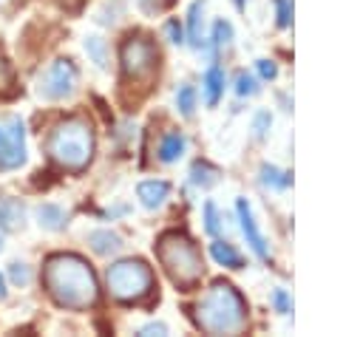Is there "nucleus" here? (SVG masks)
I'll use <instances>...</instances> for the list:
<instances>
[{
	"label": "nucleus",
	"mask_w": 363,
	"mask_h": 337,
	"mask_svg": "<svg viewBox=\"0 0 363 337\" xmlns=\"http://www.w3.org/2000/svg\"><path fill=\"white\" fill-rule=\"evenodd\" d=\"M156 255H159V263L164 266L167 278L184 292L193 289L204 275V261H201L199 246L182 232L162 235L156 244Z\"/></svg>",
	"instance_id": "4"
},
{
	"label": "nucleus",
	"mask_w": 363,
	"mask_h": 337,
	"mask_svg": "<svg viewBox=\"0 0 363 337\" xmlns=\"http://www.w3.org/2000/svg\"><path fill=\"white\" fill-rule=\"evenodd\" d=\"M201 91H204V102H207L210 108L221 99V93H224V71H221L218 65H210V68H207V74H204V79H201Z\"/></svg>",
	"instance_id": "15"
},
{
	"label": "nucleus",
	"mask_w": 363,
	"mask_h": 337,
	"mask_svg": "<svg viewBox=\"0 0 363 337\" xmlns=\"http://www.w3.org/2000/svg\"><path fill=\"white\" fill-rule=\"evenodd\" d=\"M0 252H3V238H0Z\"/></svg>",
	"instance_id": "35"
},
{
	"label": "nucleus",
	"mask_w": 363,
	"mask_h": 337,
	"mask_svg": "<svg viewBox=\"0 0 363 337\" xmlns=\"http://www.w3.org/2000/svg\"><path fill=\"white\" fill-rule=\"evenodd\" d=\"M230 40H233V25L227 20H216V25H213V42L216 45H230Z\"/></svg>",
	"instance_id": "23"
},
{
	"label": "nucleus",
	"mask_w": 363,
	"mask_h": 337,
	"mask_svg": "<svg viewBox=\"0 0 363 337\" xmlns=\"http://www.w3.org/2000/svg\"><path fill=\"white\" fill-rule=\"evenodd\" d=\"M235 91H238L241 96H252V93H258V82H255V76H250L247 71H241V74L235 76Z\"/></svg>",
	"instance_id": "24"
},
{
	"label": "nucleus",
	"mask_w": 363,
	"mask_h": 337,
	"mask_svg": "<svg viewBox=\"0 0 363 337\" xmlns=\"http://www.w3.org/2000/svg\"><path fill=\"white\" fill-rule=\"evenodd\" d=\"M119 59H122V71L128 79L133 82H145L156 74V65H159V51L156 45L142 37V34H130L125 42H122V51H119Z\"/></svg>",
	"instance_id": "6"
},
{
	"label": "nucleus",
	"mask_w": 363,
	"mask_h": 337,
	"mask_svg": "<svg viewBox=\"0 0 363 337\" xmlns=\"http://www.w3.org/2000/svg\"><path fill=\"white\" fill-rule=\"evenodd\" d=\"M272 306H275L281 314H289V312H292V297H289L284 289H275V292H272Z\"/></svg>",
	"instance_id": "26"
},
{
	"label": "nucleus",
	"mask_w": 363,
	"mask_h": 337,
	"mask_svg": "<svg viewBox=\"0 0 363 337\" xmlns=\"http://www.w3.org/2000/svg\"><path fill=\"white\" fill-rule=\"evenodd\" d=\"M34 215H37V224L43 229H51V232H57V229H62L68 224V212L60 204H40L34 210Z\"/></svg>",
	"instance_id": "14"
},
{
	"label": "nucleus",
	"mask_w": 363,
	"mask_h": 337,
	"mask_svg": "<svg viewBox=\"0 0 363 337\" xmlns=\"http://www.w3.org/2000/svg\"><path fill=\"white\" fill-rule=\"evenodd\" d=\"M255 65H258V74H261L264 79H275V76H278V65H275L272 59H258Z\"/></svg>",
	"instance_id": "30"
},
{
	"label": "nucleus",
	"mask_w": 363,
	"mask_h": 337,
	"mask_svg": "<svg viewBox=\"0 0 363 337\" xmlns=\"http://www.w3.org/2000/svg\"><path fill=\"white\" fill-rule=\"evenodd\" d=\"M9 278L14 286H28L31 283V266L26 261H11L9 263Z\"/></svg>",
	"instance_id": "22"
},
{
	"label": "nucleus",
	"mask_w": 363,
	"mask_h": 337,
	"mask_svg": "<svg viewBox=\"0 0 363 337\" xmlns=\"http://www.w3.org/2000/svg\"><path fill=\"white\" fill-rule=\"evenodd\" d=\"M26 122L17 113L0 116V173L26 164Z\"/></svg>",
	"instance_id": "8"
},
{
	"label": "nucleus",
	"mask_w": 363,
	"mask_h": 337,
	"mask_svg": "<svg viewBox=\"0 0 363 337\" xmlns=\"http://www.w3.org/2000/svg\"><path fill=\"white\" fill-rule=\"evenodd\" d=\"M275 8H278V25H289L292 20V0H275Z\"/></svg>",
	"instance_id": "27"
},
{
	"label": "nucleus",
	"mask_w": 363,
	"mask_h": 337,
	"mask_svg": "<svg viewBox=\"0 0 363 337\" xmlns=\"http://www.w3.org/2000/svg\"><path fill=\"white\" fill-rule=\"evenodd\" d=\"M45 289L65 309H88L96 303V278L77 255H54L45 263Z\"/></svg>",
	"instance_id": "1"
},
{
	"label": "nucleus",
	"mask_w": 363,
	"mask_h": 337,
	"mask_svg": "<svg viewBox=\"0 0 363 337\" xmlns=\"http://www.w3.org/2000/svg\"><path fill=\"white\" fill-rule=\"evenodd\" d=\"M88 246L96 255H116L125 244H122V235L113 229H94V232H88Z\"/></svg>",
	"instance_id": "11"
},
{
	"label": "nucleus",
	"mask_w": 363,
	"mask_h": 337,
	"mask_svg": "<svg viewBox=\"0 0 363 337\" xmlns=\"http://www.w3.org/2000/svg\"><path fill=\"white\" fill-rule=\"evenodd\" d=\"M105 280L111 297L122 303H139L153 289V272L142 261H116L113 266H108Z\"/></svg>",
	"instance_id": "5"
},
{
	"label": "nucleus",
	"mask_w": 363,
	"mask_h": 337,
	"mask_svg": "<svg viewBox=\"0 0 363 337\" xmlns=\"http://www.w3.org/2000/svg\"><path fill=\"white\" fill-rule=\"evenodd\" d=\"M139 337H153V334H167V326L164 323H147V326H142L139 331H136Z\"/></svg>",
	"instance_id": "31"
},
{
	"label": "nucleus",
	"mask_w": 363,
	"mask_h": 337,
	"mask_svg": "<svg viewBox=\"0 0 363 337\" xmlns=\"http://www.w3.org/2000/svg\"><path fill=\"white\" fill-rule=\"evenodd\" d=\"M77 65L71 59H54L45 71H40L37 82H34V91L40 99L45 102H57V99H65L77 91Z\"/></svg>",
	"instance_id": "7"
},
{
	"label": "nucleus",
	"mask_w": 363,
	"mask_h": 337,
	"mask_svg": "<svg viewBox=\"0 0 363 337\" xmlns=\"http://www.w3.org/2000/svg\"><path fill=\"white\" fill-rule=\"evenodd\" d=\"M45 150H48L51 161L60 164L62 170H71V173L85 170L94 156V130L88 125V119L71 116V119L60 122L48 133Z\"/></svg>",
	"instance_id": "3"
},
{
	"label": "nucleus",
	"mask_w": 363,
	"mask_h": 337,
	"mask_svg": "<svg viewBox=\"0 0 363 337\" xmlns=\"http://www.w3.org/2000/svg\"><path fill=\"white\" fill-rule=\"evenodd\" d=\"M193 317L207 334H238L247 326V303L230 283L218 280L201 295Z\"/></svg>",
	"instance_id": "2"
},
{
	"label": "nucleus",
	"mask_w": 363,
	"mask_h": 337,
	"mask_svg": "<svg viewBox=\"0 0 363 337\" xmlns=\"http://www.w3.org/2000/svg\"><path fill=\"white\" fill-rule=\"evenodd\" d=\"M289 181H292V178H289L284 170H278V167H272V164H261V184H264V187H269V190H286Z\"/></svg>",
	"instance_id": "19"
},
{
	"label": "nucleus",
	"mask_w": 363,
	"mask_h": 337,
	"mask_svg": "<svg viewBox=\"0 0 363 337\" xmlns=\"http://www.w3.org/2000/svg\"><path fill=\"white\" fill-rule=\"evenodd\" d=\"M0 300H6V280H3V275H0Z\"/></svg>",
	"instance_id": "33"
},
{
	"label": "nucleus",
	"mask_w": 363,
	"mask_h": 337,
	"mask_svg": "<svg viewBox=\"0 0 363 337\" xmlns=\"http://www.w3.org/2000/svg\"><path fill=\"white\" fill-rule=\"evenodd\" d=\"M269 125H272V116L267 113V110H261V113H255V122H252V130H255V136L261 139L267 130H269Z\"/></svg>",
	"instance_id": "29"
},
{
	"label": "nucleus",
	"mask_w": 363,
	"mask_h": 337,
	"mask_svg": "<svg viewBox=\"0 0 363 337\" xmlns=\"http://www.w3.org/2000/svg\"><path fill=\"white\" fill-rule=\"evenodd\" d=\"M9 85H11V68H9V62L0 54V91H6Z\"/></svg>",
	"instance_id": "32"
},
{
	"label": "nucleus",
	"mask_w": 363,
	"mask_h": 337,
	"mask_svg": "<svg viewBox=\"0 0 363 337\" xmlns=\"http://www.w3.org/2000/svg\"><path fill=\"white\" fill-rule=\"evenodd\" d=\"M190 181L196 184V187H213L216 181H218V170L216 167H210L207 161H196L193 167H190Z\"/></svg>",
	"instance_id": "18"
},
{
	"label": "nucleus",
	"mask_w": 363,
	"mask_h": 337,
	"mask_svg": "<svg viewBox=\"0 0 363 337\" xmlns=\"http://www.w3.org/2000/svg\"><path fill=\"white\" fill-rule=\"evenodd\" d=\"M176 108H179V113L182 116H193V110H196V91H193V85H182L179 91H176Z\"/></svg>",
	"instance_id": "21"
},
{
	"label": "nucleus",
	"mask_w": 363,
	"mask_h": 337,
	"mask_svg": "<svg viewBox=\"0 0 363 337\" xmlns=\"http://www.w3.org/2000/svg\"><path fill=\"white\" fill-rule=\"evenodd\" d=\"M235 3V8H244V0H233Z\"/></svg>",
	"instance_id": "34"
},
{
	"label": "nucleus",
	"mask_w": 363,
	"mask_h": 337,
	"mask_svg": "<svg viewBox=\"0 0 363 337\" xmlns=\"http://www.w3.org/2000/svg\"><path fill=\"white\" fill-rule=\"evenodd\" d=\"M184 150H187V136L182 130H170V133H164V139L159 144V159L164 164H173L184 156Z\"/></svg>",
	"instance_id": "13"
},
{
	"label": "nucleus",
	"mask_w": 363,
	"mask_h": 337,
	"mask_svg": "<svg viewBox=\"0 0 363 337\" xmlns=\"http://www.w3.org/2000/svg\"><path fill=\"white\" fill-rule=\"evenodd\" d=\"M164 34H167V40H170L173 45H182V42H184V37H182V25H179V20H167V23H164Z\"/></svg>",
	"instance_id": "28"
},
{
	"label": "nucleus",
	"mask_w": 363,
	"mask_h": 337,
	"mask_svg": "<svg viewBox=\"0 0 363 337\" xmlns=\"http://www.w3.org/2000/svg\"><path fill=\"white\" fill-rule=\"evenodd\" d=\"M136 195H139V201L147 207V210H156V207H162L164 201H167V195H170V184L167 181H142L139 187H136Z\"/></svg>",
	"instance_id": "10"
},
{
	"label": "nucleus",
	"mask_w": 363,
	"mask_h": 337,
	"mask_svg": "<svg viewBox=\"0 0 363 337\" xmlns=\"http://www.w3.org/2000/svg\"><path fill=\"white\" fill-rule=\"evenodd\" d=\"M235 212H238L241 232H244L250 249H252L261 261H267V258H269V249H267V241H264V235H261V229H258V224H255V218H252V207L247 204V198H238V201H235Z\"/></svg>",
	"instance_id": "9"
},
{
	"label": "nucleus",
	"mask_w": 363,
	"mask_h": 337,
	"mask_svg": "<svg viewBox=\"0 0 363 337\" xmlns=\"http://www.w3.org/2000/svg\"><path fill=\"white\" fill-rule=\"evenodd\" d=\"M187 34H190V45L201 48L204 42V0H196L187 11Z\"/></svg>",
	"instance_id": "16"
},
{
	"label": "nucleus",
	"mask_w": 363,
	"mask_h": 337,
	"mask_svg": "<svg viewBox=\"0 0 363 337\" xmlns=\"http://www.w3.org/2000/svg\"><path fill=\"white\" fill-rule=\"evenodd\" d=\"M210 255H213V261H216L218 266L241 269V255H238L235 246L227 244V241H213V244H210Z\"/></svg>",
	"instance_id": "17"
},
{
	"label": "nucleus",
	"mask_w": 363,
	"mask_h": 337,
	"mask_svg": "<svg viewBox=\"0 0 363 337\" xmlns=\"http://www.w3.org/2000/svg\"><path fill=\"white\" fill-rule=\"evenodd\" d=\"M218 229H221V224H218L216 204L207 201V204H204V232H207V235H218Z\"/></svg>",
	"instance_id": "25"
},
{
	"label": "nucleus",
	"mask_w": 363,
	"mask_h": 337,
	"mask_svg": "<svg viewBox=\"0 0 363 337\" xmlns=\"http://www.w3.org/2000/svg\"><path fill=\"white\" fill-rule=\"evenodd\" d=\"M26 221V210L17 198H0V232H14Z\"/></svg>",
	"instance_id": "12"
},
{
	"label": "nucleus",
	"mask_w": 363,
	"mask_h": 337,
	"mask_svg": "<svg viewBox=\"0 0 363 337\" xmlns=\"http://www.w3.org/2000/svg\"><path fill=\"white\" fill-rule=\"evenodd\" d=\"M85 54L91 57V62L96 68H108V48H105V40L102 37H85Z\"/></svg>",
	"instance_id": "20"
}]
</instances>
